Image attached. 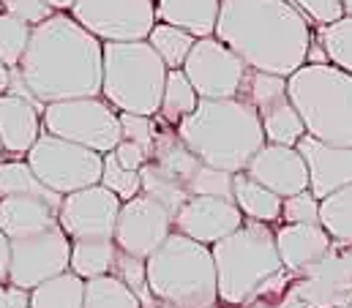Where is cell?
<instances>
[{
	"label": "cell",
	"instance_id": "20",
	"mask_svg": "<svg viewBox=\"0 0 352 308\" xmlns=\"http://www.w3.org/2000/svg\"><path fill=\"white\" fill-rule=\"evenodd\" d=\"M58 227V208L38 197H0V232L8 240Z\"/></svg>",
	"mask_w": 352,
	"mask_h": 308
},
{
	"label": "cell",
	"instance_id": "23",
	"mask_svg": "<svg viewBox=\"0 0 352 308\" xmlns=\"http://www.w3.org/2000/svg\"><path fill=\"white\" fill-rule=\"evenodd\" d=\"M148 161L159 164L170 177H175L177 183H183V186H188V180L194 177V172L202 166V161L180 142L175 129L167 126V123L159 126L156 142H153V151H151V158H148Z\"/></svg>",
	"mask_w": 352,
	"mask_h": 308
},
{
	"label": "cell",
	"instance_id": "16",
	"mask_svg": "<svg viewBox=\"0 0 352 308\" xmlns=\"http://www.w3.org/2000/svg\"><path fill=\"white\" fill-rule=\"evenodd\" d=\"M243 172L252 180H257L260 186H265L267 191H273L276 197H281V199L309 188L306 161H303V155L298 153V148L265 142Z\"/></svg>",
	"mask_w": 352,
	"mask_h": 308
},
{
	"label": "cell",
	"instance_id": "29",
	"mask_svg": "<svg viewBox=\"0 0 352 308\" xmlns=\"http://www.w3.org/2000/svg\"><path fill=\"white\" fill-rule=\"evenodd\" d=\"M140 194L151 197L153 202H159L162 208H167L173 216L180 210V205L188 199V191L183 183H177L175 177H170L159 164L145 161L140 169Z\"/></svg>",
	"mask_w": 352,
	"mask_h": 308
},
{
	"label": "cell",
	"instance_id": "19",
	"mask_svg": "<svg viewBox=\"0 0 352 308\" xmlns=\"http://www.w3.org/2000/svg\"><path fill=\"white\" fill-rule=\"evenodd\" d=\"M41 112H44V107H38L22 96H14V93L0 96V145H3V153L28 155V151L41 137Z\"/></svg>",
	"mask_w": 352,
	"mask_h": 308
},
{
	"label": "cell",
	"instance_id": "32",
	"mask_svg": "<svg viewBox=\"0 0 352 308\" xmlns=\"http://www.w3.org/2000/svg\"><path fill=\"white\" fill-rule=\"evenodd\" d=\"M194 36L180 30V28H173V25H164V22H156L151 36H148V44L156 50V55L164 60L167 69H183L191 47H194Z\"/></svg>",
	"mask_w": 352,
	"mask_h": 308
},
{
	"label": "cell",
	"instance_id": "25",
	"mask_svg": "<svg viewBox=\"0 0 352 308\" xmlns=\"http://www.w3.org/2000/svg\"><path fill=\"white\" fill-rule=\"evenodd\" d=\"M115 254H118V245H115L112 237L72 240L69 270L74 276H80L82 281L98 278V276H109L112 273V265H115Z\"/></svg>",
	"mask_w": 352,
	"mask_h": 308
},
{
	"label": "cell",
	"instance_id": "36",
	"mask_svg": "<svg viewBox=\"0 0 352 308\" xmlns=\"http://www.w3.org/2000/svg\"><path fill=\"white\" fill-rule=\"evenodd\" d=\"M112 276H118L137 298L142 308H156V300L148 289V270H145V259L140 256H131L126 251H118L115 254V265H112Z\"/></svg>",
	"mask_w": 352,
	"mask_h": 308
},
{
	"label": "cell",
	"instance_id": "9",
	"mask_svg": "<svg viewBox=\"0 0 352 308\" xmlns=\"http://www.w3.org/2000/svg\"><path fill=\"white\" fill-rule=\"evenodd\" d=\"M25 161L30 164L33 175L60 197L101 183V153L44 131L28 151Z\"/></svg>",
	"mask_w": 352,
	"mask_h": 308
},
{
	"label": "cell",
	"instance_id": "8",
	"mask_svg": "<svg viewBox=\"0 0 352 308\" xmlns=\"http://www.w3.org/2000/svg\"><path fill=\"white\" fill-rule=\"evenodd\" d=\"M41 131L101 155L115 151V145L120 142L118 112L101 96L47 104L41 112Z\"/></svg>",
	"mask_w": 352,
	"mask_h": 308
},
{
	"label": "cell",
	"instance_id": "39",
	"mask_svg": "<svg viewBox=\"0 0 352 308\" xmlns=\"http://www.w3.org/2000/svg\"><path fill=\"white\" fill-rule=\"evenodd\" d=\"M118 120H120V140H126V142H134V145L145 148L148 155H151L153 142H156V131H159L156 118L120 112V115H118Z\"/></svg>",
	"mask_w": 352,
	"mask_h": 308
},
{
	"label": "cell",
	"instance_id": "4",
	"mask_svg": "<svg viewBox=\"0 0 352 308\" xmlns=\"http://www.w3.org/2000/svg\"><path fill=\"white\" fill-rule=\"evenodd\" d=\"M219 284V303L246 306L273 284L284 265L276 251V234L263 221L246 219L238 230L210 245Z\"/></svg>",
	"mask_w": 352,
	"mask_h": 308
},
{
	"label": "cell",
	"instance_id": "42",
	"mask_svg": "<svg viewBox=\"0 0 352 308\" xmlns=\"http://www.w3.org/2000/svg\"><path fill=\"white\" fill-rule=\"evenodd\" d=\"M298 11L320 25H331L344 16V0H292Z\"/></svg>",
	"mask_w": 352,
	"mask_h": 308
},
{
	"label": "cell",
	"instance_id": "12",
	"mask_svg": "<svg viewBox=\"0 0 352 308\" xmlns=\"http://www.w3.org/2000/svg\"><path fill=\"white\" fill-rule=\"evenodd\" d=\"M246 72V63L216 36L197 38L183 63V74L199 98H238Z\"/></svg>",
	"mask_w": 352,
	"mask_h": 308
},
{
	"label": "cell",
	"instance_id": "14",
	"mask_svg": "<svg viewBox=\"0 0 352 308\" xmlns=\"http://www.w3.org/2000/svg\"><path fill=\"white\" fill-rule=\"evenodd\" d=\"M120 199L107 191L101 183L88 186L82 191H72L63 197L58 210V227L69 234V240H96V237H112Z\"/></svg>",
	"mask_w": 352,
	"mask_h": 308
},
{
	"label": "cell",
	"instance_id": "28",
	"mask_svg": "<svg viewBox=\"0 0 352 308\" xmlns=\"http://www.w3.org/2000/svg\"><path fill=\"white\" fill-rule=\"evenodd\" d=\"M197 104H199V96L191 87L188 77L183 74V69H170L167 82H164V93H162V107H159L162 120L175 129L183 118H188L197 109Z\"/></svg>",
	"mask_w": 352,
	"mask_h": 308
},
{
	"label": "cell",
	"instance_id": "31",
	"mask_svg": "<svg viewBox=\"0 0 352 308\" xmlns=\"http://www.w3.org/2000/svg\"><path fill=\"white\" fill-rule=\"evenodd\" d=\"M82 308H142L140 298L118 278V276H98L85 281V303Z\"/></svg>",
	"mask_w": 352,
	"mask_h": 308
},
{
	"label": "cell",
	"instance_id": "26",
	"mask_svg": "<svg viewBox=\"0 0 352 308\" xmlns=\"http://www.w3.org/2000/svg\"><path fill=\"white\" fill-rule=\"evenodd\" d=\"M0 197H38L60 210L63 197L50 191L30 169L28 161H0Z\"/></svg>",
	"mask_w": 352,
	"mask_h": 308
},
{
	"label": "cell",
	"instance_id": "49",
	"mask_svg": "<svg viewBox=\"0 0 352 308\" xmlns=\"http://www.w3.org/2000/svg\"><path fill=\"white\" fill-rule=\"evenodd\" d=\"M342 308H352V300H350V303H344V306H342Z\"/></svg>",
	"mask_w": 352,
	"mask_h": 308
},
{
	"label": "cell",
	"instance_id": "43",
	"mask_svg": "<svg viewBox=\"0 0 352 308\" xmlns=\"http://www.w3.org/2000/svg\"><path fill=\"white\" fill-rule=\"evenodd\" d=\"M115 158H118V164L123 166V169H131V172H140L142 169V164L151 158L145 148H140V145H134V142H126V140H120L118 145H115Z\"/></svg>",
	"mask_w": 352,
	"mask_h": 308
},
{
	"label": "cell",
	"instance_id": "24",
	"mask_svg": "<svg viewBox=\"0 0 352 308\" xmlns=\"http://www.w3.org/2000/svg\"><path fill=\"white\" fill-rule=\"evenodd\" d=\"M257 115H260V123H263L265 142L295 148L298 140L306 134V126H303L298 109L292 107L289 96H287V98H278V101H273V104H267L263 109H257Z\"/></svg>",
	"mask_w": 352,
	"mask_h": 308
},
{
	"label": "cell",
	"instance_id": "22",
	"mask_svg": "<svg viewBox=\"0 0 352 308\" xmlns=\"http://www.w3.org/2000/svg\"><path fill=\"white\" fill-rule=\"evenodd\" d=\"M232 202L238 205L243 219L263 221V224L281 221V202L284 199L276 197L273 191H267L257 180H252L246 172L232 175Z\"/></svg>",
	"mask_w": 352,
	"mask_h": 308
},
{
	"label": "cell",
	"instance_id": "13",
	"mask_svg": "<svg viewBox=\"0 0 352 308\" xmlns=\"http://www.w3.org/2000/svg\"><path fill=\"white\" fill-rule=\"evenodd\" d=\"M173 232H175L173 213L167 208H162L159 202H153L151 197L137 194L134 199L120 205L112 240H115L118 251L148 259Z\"/></svg>",
	"mask_w": 352,
	"mask_h": 308
},
{
	"label": "cell",
	"instance_id": "44",
	"mask_svg": "<svg viewBox=\"0 0 352 308\" xmlns=\"http://www.w3.org/2000/svg\"><path fill=\"white\" fill-rule=\"evenodd\" d=\"M0 308H30V292L3 281L0 284Z\"/></svg>",
	"mask_w": 352,
	"mask_h": 308
},
{
	"label": "cell",
	"instance_id": "10",
	"mask_svg": "<svg viewBox=\"0 0 352 308\" xmlns=\"http://www.w3.org/2000/svg\"><path fill=\"white\" fill-rule=\"evenodd\" d=\"M72 240L60 227L8 240V284L30 292L69 270Z\"/></svg>",
	"mask_w": 352,
	"mask_h": 308
},
{
	"label": "cell",
	"instance_id": "45",
	"mask_svg": "<svg viewBox=\"0 0 352 308\" xmlns=\"http://www.w3.org/2000/svg\"><path fill=\"white\" fill-rule=\"evenodd\" d=\"M8 281V237L0 232V284Z\"/></svg>",
	"mask_w": 352,
	"mask_h": 308
},
{
	"label": "cell",
	"instance_id": "47",
	"mask_svg": "<svg viewBox=\"0 0 352 308\" xmlns=\"http://www.w3.org/2000/svg\"><path fill=\"white\" fill-rule=\"evenodd\" d=\"M8 85H11V69H6V66L0 63V96L8 93Z\"/></svg>",
	"mask_w": 352,
	"mask_h": 308
},
{
	"label": "cell",
	"instance_id": "41",
	"mask_svg": "<svg viewBox=\"0 0 352 308\" xmlns=\"http://www.w3.org/2000/svg\"><path fill=\"white\" fill-rule=\"evenodd\" d=\"M0 11L16 16V19H22V22H28L30 28L55 14L44 0H0Z\"/></svg>",
	"mask_w": 352,
	"mask_h": 308
},
{
	"label": "cell",
	"instance_id": "37",
	"mask_svg": "<svg viewBox=\"0 0 352 308\" xmlns=\"http://www.w3.org/2000/svg\"><path fill=\"white\" fill-rule=\"evenodd\" d=\"M101 186L107 191H112L120 202H129L140 194V172H131V169H123L118 164L115 153L101 155Z\"/></svg>",
	"mask_w": 352,
	"mask_h": 308
},
{
	"label": "cell",
	"instance_id": "17",
	"mask_svg": "<svg viewBox=\"0 0 352 308\" xmlns=\"http://www.w3.org/2000/svg\"><path fill=\"white\" fill-rule=\"evenodd\" d=\"M295 148L306 161L309 191L317 199H322L344 186H352V148L328 145L309 134H303Z\"/></svg>",
	"mask_w": 352,
	"mask_h": 308
},
{
	"label": "cell",
	"instance_id": "15",
	"mask_svg": "<svg viewBox=\"0 0 352 308\" xmlns=\"http://www.w3.org/2000/svg\"><path fill=\"white\" fill-rule=\"evenodd\" d=\"M243 221L246 219L238 210V205L230 199H219V197H188L173 216L175 232L202 245L219 243L221 237L232 234Z\"/></svg>",
	"mask_w": 352,
	"mask_h": 308
},
{
	"label": "cell",
	"instance_id": "50",
	"mask_svg": "<svg viewBox=\"0 0 352 308\" xmlns=\"http://www.w3.org/2000/svg\"><path fill=\"white\" fill-rule=\"evenodd\" d=\"M0 155H3V145H0ZM0 161H3V158H0Z\"/></svg>",
	"mask_w": 352,
	"mask_h": 308
},
{
	"label": "cell",
	"instance_id": "11",
	"mask_svg": "<svg viewBox=\"0 0 352 308\" xmlns=\"http://www.w3.org/2000/svg\"><path fill=\"white\" fill-rule=\"evenodd\" d=\"M69 14L101 44L142 41L156 25V0H74Z\"/></svg>",
	"mask_w": 352,
	"mask_h": 308
},
{
	"label": "cell",
	"instance_id": "21",
	"mask_svg": "<svg viewBox=\"0 0 352 308\" xmlns=\"http://www.w3.org/2000/svg\"><path fill=\"white\" fill-rule=\"evenodd\" d=\"M221 0H156V22L180 28L194 38L216 33Z\"/></svg>",
	"mask_w": 352,
	"mask_h": 308
},
{
	"label": "cell",
	"instance_id": "34",
	"mask_svg": "<svg viewBox=\"0 0 352 308\" xmlns=\"http://www.w3.org/2000/svg\"><path fill=\"white\" fill-rule=\"evenodd\" d=\"M30 25L0 11V63L6 69H16L25 50H28V41H30Z\"/></svg>",
	"mask_w": 352,
	"mask_h": 308
},
{
	"label": "cell",
	"instance_id": "48",
	"mask_svg": "<svg viewBox=\"0 0 352 308\" xmlns=\"http://www.w3.org/2000/svg\"><path fill=\"white\" fill-rule=\"evenodd\" d=\"M344 16H352V0H344Z\"/></svg>",
	"mask_w": 352,
	"mask_h": 308
},
{
	"label": "cell",
	"instance_id": "33",
	"mask_svg": "<svg viewBox=\"0 0 352 308\" xmlns=\"http://www.w3.org/2000/svg\"><path fill=\"white\" fill-rule=\"evenodd\" d=\"M320 47L331 66L352 74V16H342L320 30Z\"/></svg>",
	"mask_w": 352,
	"mask_h": 308
},
{
	"label": "cell",
	"instance_id": "46",
	"mask_svg": "<svg viewBox=\"0 0 352 308\" xmlns=\"http://www.w3.org/2000/svg\"><path fill=\"white\" fill-rule=\"evenodd\" d=\"M44 3H47L52 11H66V14H69L72 6H74V0H44Z\"/></svg>",
	"mask_w": 352,
	"mask_h": 308
},
{
	"label": "cell",
	"instance_id": "27",
	"mask_svg": "<svg viewBox=\"0 0 352 308\" xmlns=\"http://www.w3.org/2000/svg\"><path fill=\"white\" fill-rule=\"evenodd\" d=\"M85 281L72 270L30 289V308H82Z\"/></svg>",
	"mask_w": 352,
	"mask_h": 308
},
{
	"label": "cell",
	"instance_id": "30",
	"mask_svg": "<svg viewBox=\"0 0 352 308\" xmlns=\"http://www.w3.org/2000/svg\"><path fill=\"white\" fill-rule=\"evenodd\" d=\"M320 227L331 234V240L352 245V186L320 199Z\"/></svg>",
	"mask_w": 352,
	"mask_h": 308
},
{
	"label": "cell",
	"instance_id": "7",
	"mask_svg": "<svg viewBox=\"0 0 352 308\" xmlns=\"http://www.w3.org/2000/svg\"><path fill=\"white\" fill-rule=\"evenodd\" d=\"M167 66L156 50L142 41H104L101 96L118 112L156 118L167 82Z\"/></svg>",
	"mask_w": 352,
	"mask_h": 308
},
{
	"label": "cell",
	"instance_id": "3",
	"mask_svg": "<svg viewBox=\"0 0 352 308\" xmlns=\"http://www.w3.org/2000/svg\"><path fill=\"white\" fill-rule=\"evenodd\" d=\"M180 142L202 164L243 172L265 145L257 109L238 98H199L197 109L175 126Z\"/></svg>",
	"mask_w": 352,
	"mask_h": 308
},
{
	"label": "cell",
	"instance_id": "40",
	"mask_svg": "<svg viewBox=\"0 0 352 308\" xmlns=\"http://www.w3.org/2000/svg\"><path fill=\"white\" fill-rule=\"evenodd\" d=\"M281 221L284 224H320V199L309 188L287 197L281 202Z\"/></svg>",
	"mask_w": 352,
	"mask_h": 308
},
{
	"label": "cell",
	"instance_id": "5",
	"mask_svg": "<svg viewBox=\"0 0 352 308\" xmlns=\"http://www.w3.org/2000/svg\"><path fill=\"white\" fill-rule=\"evenodd\" d=\"M148 289L162 308H216L219 284L210 245L173 232L148 259Z\"/></svg>",
	"mask_w": 352,
	"mask_h": 308
},
{
	"label": "cell",
	"instance_id": "6",
	"mask_svg": "<svg viewBox=\"0 0 352 308\" xmlns=\"http://www.w3.org/2000/svg\"><path fill=\"white\" fill-rule=\"evenodd\" d=\"M287 96L309 137L352 148V74L331 63H303L287 77Z\"/></svg>",
	"mask_w": 352,
	"mask_h": 308
},
{
	"label": "cell",
	"instance_id": "2",
	"mask_svg": "<svg viewBox=\"0 0 352 308\" xmlns=\"http://www.w3.org/2000/svg\"><path fill=\"white\" fill-rule=\"evenodd\" d=\"M246 69L289 77L309 55L311 28L292 0H221L216 33Z\"/></svg>",
	"mask_w": 352,
	"mask_h": 308
},
{
	"label": "cell",
	"instance_id": "18",
	"mask_svg": "<svg viewBox=\"0 0 352 308\" xmlns=\"http://www.w3.org/2000/svg\"><path fill=\"white\" fill-rule=\"evenodd\" d=\"M273 234L284 270H295V273L320 265L333 245L331 234L320 224H281Z\"/></svg>",
	"mask_w": 352,
	"mask_h": 308
},
{
	"label": "cell",
	"instance_id": "35",
	"mask_svg": "<svg viewBox=\"0 0 352 308\" xmlns=\"http://www.w3.org/2000/svg\"><path fill=\"white\" fill-rule=\"evenodd\" d=\"M241 98L249 101L254 109H263L278 98H287V77L249 69L246 79H243V87H241Z\"/></svg>",
	"mask_w": 352,
	"mask_h": 308
},
{
	"label": "cell",
	"instance_id": "38",
	"mask_svg": "<svg viewBox=\"0 0 352 308\" xmlns=\"http://www.w3.org/2000/svg\"><path fill=\"white\" fill-rule=\"evenodd\" d=\"M186 191H188V197H219V199L232 202V172L202 164L194 172V177L188 180Z\"/></svg>",
	"mask_w": 352,
	"mask_h": 308
},
{
	"label": "cell",
	"instance_id": "1",
	"mask_svg": "<svg viewBox=\"0 0 352 308\" xmlns=\"http://www.w3.org/2000/svg\"><path fill=\"white\" fill-rule=\"evenodd\" d=\"M104 44L66 11L33 25L28 50L16 66L30 96L47 107L69 98L101 96Z\"/></svg>",
	"mask_w": 352,
	"mask_h": 308
}]
</instances>
